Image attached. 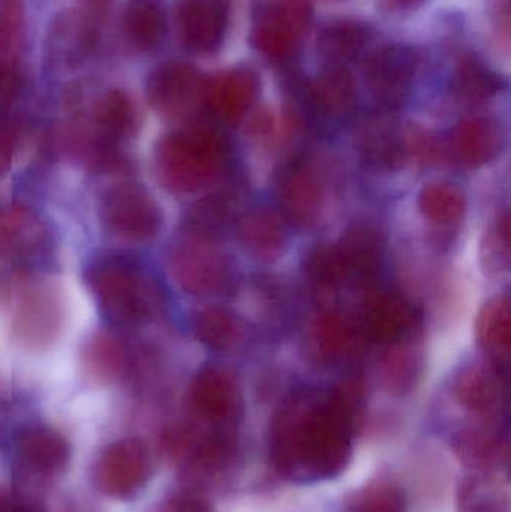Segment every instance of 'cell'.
<instances>
[{
  "mask_svg": "<svg viewBox=\"0 0 511 512\" xmlns=\"http://www.w3.org/2000/svg\"><path fill=\"white\" fill-rule=\"evenodd\" d=\"M99 219L105 230L126 242L155 239L162 228L161 207L155 198L132 182L114 183L99 195Z\"/></svg>",
  "mask_w": 511,
  "mask_h": 512,
  "instance_id": "obj_4",
  "label": "cell"
},
{
  "mask_svg": "<svg viewBox=\"0 0 511 512\" xmlns=\"http://www.w3.org/2000/svg\"><path fill=\"white\" fill-rule=\"evenodd\" d=\"M362 331L339 312H324L311 325L315 352L324 361H341L351 357L360 345Z\"/></svg>",
  "mask_w": 511,
  "mask_h": 512,
  "instance_id": "obj_20",
  "label": "cell"
},
{
  "mask_svg": "<svg viewBox=\"0 0 511 512\" xmlns=\"http://www.w3.org/2000/svg\"><path fill=\"white\" fill-rule=\"evenodd\" d=\"M227 146L218 132L189 128L159 141L153 155L155 176L171 194L185 195L209 185L221 173Z\"/></svg>",
  "mask_w": 511,
  "mask_h": 512,
  "instance_id": "obj_3",
  "label": "cell"
},
{
  "mask_svg": "<svg viewBox=\"0 0 511 512\" xmlns=\"http://www.w3.org/2000/svg\"><path fill=\"white\" fill-rule=\"evenodd\" d=\"M420 375V363L416 355L402 349L389 351L380 361V376L389 393L402 396L410 393Z\"/></svg>",
  "mask_w": 511,
  "mask_h": 512,
  "instance_id": "obj_32",
  "label": "cell"
},
{
  "mask_svg": "<svg viewBox=\"0 0 511 512\" xmlns=\"http://www.w3.org/2000/svg\"><path fill=\"white\" fill-rule=\"evenodd\" d=\"M459 453L465 457L467 462L488 468L489 463L494 462L500 456L501 444L489 433H467L459 442Z\"/></svg>",
  "mask_w": 511,
  "mask_h": 512,
  "instance_id": "obj_36",
  "label": "cell"
},
{
  "mask_svg": "<svg viewBox=\"0 0 511 512\" xmlns=\"http://www.w3.org/2000/svg\"><path fill=\"white\" fill-rule=\"evenodd\" d=\"M306 98L314 113L323 119H345L357 104L353 75L344 66H330L308 84Z\"/></svg>",
  "mask_w": 511,
  "mask_h": 512,
  "instance_id": "obj_14",
  "label": "cell"
},
{
  "mask_svg": "<svg viewBox=\"0 0 511 512\" xmlns=\"http://www.w3.org/2000/svg\"><path fill=\"white\" fill-rule=\"evenodd\" d=\"M231 197L227 192L197 201L186 213L183 228L192 239L213 242L227 230L231 218Z\"/></svg>",
  "mask_w": 511,
  "mask_h": 512,
  "instance_id": "obj_24",
  "label": "cell"
},
{
  "mask_svg": "<svg viewBox=\"0 0 511 512\" xmlns=\"http://www.w3.org/2000/svg\"><path fill=\"white\" fill-rule=\"evenodd\" d=\"M230 0H188L183 9V26L192 47L212 51L224 41Z\"/></svg>",
  "mask_w": 511,
  "mask_h": 512,
  "instance_id": "obj_18",
  "label": "cell"
},
{
  "mask_svg": "<svg viewBox=\"0 0 511 512\" xmlns=\"http://www.w3.org/2000/svg\"><path fill=\"white\" fill-rule=\"evenodd\" d=\"M306 273L309 279L321 286H335L347 277L336 246L321 245L306 256Z\"/></svg>",
  "mask_w": 511,
  "mask_h": 512,
  "instance_id": "obj_34",
  "label": "cell"
},
{
  "mask_svg": "<svg viewBox=\"0 0 511 512\" xmlns=\"http://www.w3.org/2000/svg\"><path fill=\"white\" fill-rule=\"evenodd\" d=\"M86 282L101 312L119 327L149 324L164 307L155 277L129 255L111 252L93 259Z\"/></svg>",
  "mask_w": 511,
  "mask_h": 512,
  "instance_id": "obj_2",
  "label": "cell"
},
{
  "mask_svg": "<svg viewBox=\"0 0 511 512\" xmlns=\"http://www.w3.org/2000/svg\"><path fill=\"white\" fill-rule=\"evenodd\" d=\"M422 322V312L413 301L396 292H380L366 304L362 333L372 342L401 345L416 336Z\"/></svg>",
  "mask_w": 511,
  "mask_h": 512,
  "instance_id": "obj_11",
  "label": "cell"
},
{
  "mask_svg": "<svg viewBox=\"0 0 511 512\" xmlns=\"http://www.w3.org/2000/svg\"><path fill=\"white\" fill-rule=\"evenodd\" d=\"M41 239L35 219L21 207L0 209V255H20L32 251Z\"/></svg>",
  "mask_w": 511,
  "mask_h": 512,
  "instance_id": "obj_30",
  "label": "cell"
},
{
  "mask_svg": "<svg viewBox=\"0 0 511 512\" xmlns=\"http://www.w3.org/2000/svg\"><path fill=\"white\" fill-rule=\"evenodd\" d=\"M501 78L477 57H465L452 78V92L464 102L488 101L501 90Z\"/></svg>",
  "mask_w": 511,
  "mask_h": 512,
  "instance_id": "obj_29",
  "label": "cell"
},
{
  "mask_svg": "<svg viewBox=\"0 0 511 512\" xmlns=\"http://www.w3.org/2000/svg\"><path fill=\"white\" fill-rule=\"evenodd\" d=\"M503 147L500 126L485 117H471L456 126L452 135V152L459 164L467 168L482 167L497 158Z\"/></svg>",
  "mask_w": 511,
  "mask_h": 512,
  "instance_id": "obj_17",
  "label": "cell"
},
{
  "mask_svg": "<svg viewBox=\"0 0 511 512\" xmlns=\"http://www.w3.org/2000/svg\"><path fill=\"white\" fill-rule=\"evenodd\" d=\"M17 451L23 465L39 474L60 471L69 459L68 442L48 427L24 430L18 438Z\"/></svg>",
  "mask_w": 511,
  "mask_h": 512,
  "instance_id": "obj_21",
  "label": "cell"
},
{
  "mask_svg": "<svg viewBox=\"0 0 511 512\" xmlns=\"http://www.w3.org/2000/svg\"><path fill=\"white\" fill-rule=\"evenodd\" d=\"M63 325V306L59 292L45 280H27L18 286L12 306V331L24 348H48Z\"/></svg>",
  "mask_w": 511,
  "mask_h": 512,
  "instance_id": "obj_5",
  "label": "cell"
},
{
  "mask_svg": "<svg viewBox=\"0 0 511 512\" xmlns=\"http://www.w3.org/2000/svg\"><path fill=\"white\" fill-rule=\"evenodd\" d=\"M354 144L362 161L374 170H399L410 158L405 132L383 114H371L360 122Z\"/></svg>",
  "mask_w": 511,
  "mask_h": 512,
  "instance_id": "obj_12",
  "label": "cell"
},
{
  "mask_svg": "<svg viewBox=\"0 0 511 512\" xmlns=\"http://www.w3.org/2000/svg\"><path fill=\"white\" fill-rule=\"evenodd\" d=\"M351 512H407L401 490L393 483L377 481L357 493Z\"/></svg>",
  "mask_w": 511,
  "mask_h": 512,
  "instance_id": "obj_33",
  "label": "cell"
},
{
  "mask_svg": "<svg viewBox=\"0 0 511 512\" xmlns=\"http://www.w3.org/2000/svg\"><path fill=\"white\" fill-rule=\"evenodd\" d=\"M258 80L249 69H233L219 75L206 92L210 110L222 122L237 123L254 104Z\"/></svg>",
  "mask_w": 511,
  "mask_h": 512,
  "instance_id": "obj_16",
  "label": "cell"
},
{
  "mask_svg": "<svg viewBox=\"0 0 511 512\" xmlns=\"http://www.w3.org/2000/svg\"><path fill=\"white\" fill-rule=\"evenodd\" d=\"M12 158H14V141L9 137L8 132L0 129V177L8 173Z\"/></svg>",
  "mask_w": 511,
  "mask_h": 512,
  "instance_id": "obj_38",
  "label": "cell"
},
{
  "mask_svg": "<svg viewBox=\"0 0 511 512\" xmlns=\"http://www.w3.org/2000/svg\"><path fill=\"white\" fill-rule=\"evenodd\" d=\"M152 469L149 448L140 439L108 445L96 465V484L105 495L126 498L143 487Z\"/></svg>",
  "mask_w": 511,
  "mask_h": 512,
  "instance_id": "obj_8",
  "label": "cell"
},
{
  "mask_svg": "<svg viewBox=\"0 0 511 512\" xmlns=\"http://www.w3.org/2000/svg\"><path fill=\"white\" fill-rule=\"evenodd\" d=\"M459 512H510L506 484L488 472L470 475L458 493Z\"/></svg>",
  "mask_w": 511,
  "mask_h": 512,
  "instance_id": "obj_26",
  "label": "cell"
},
{
  "mask_svg": "<svg viewBox=\"0 0 511 512\" xmlns=\"http://www.w3.org/2000/svg\"><path fill=\"white\" fill-rule=\"evenodd\" d=\"M87 366L102 378H119L128 370L131 355L125 343L111 334H98L86 346Z\"/></svg>",
  "mask_w": 511,
  "mask_h": 512,
  "instance_id": "obj_31",
  "label": "cell"
},
{
  "mask_svg": "<svg viewBox=\"0 0 511 512\" xmlns=\"http://www.w3.org/2000/svg\"><path fill=\"white\" fill-rule=\"evenodd\" d=\"M483 259L489 270H507L510 259V222L509 216H501L491 233L486 237Z\"/></svg>",
  "mask_w": 511,
  "mask_h": 512,
  "instance_id": "obj_35",
  "label": "cell"
},
{
  "mask_svg": "<svg viewBox=\"0 0 511 512\" xmlns=\"http://www.w3.org/2000/svg\"><path fill=\"white\" fill-rule=\"evenodd\" d=\"M236 239L246 254L263 262L278 259L287 243L281 219L267 209H252L239 216Z\"/></svg>",
  "mask_w": 511,
  "mask_h": 512,
  "instance_id": "obj_15",
  "label": "cell"
},
{
  "mask_svg": "<svg viewBox=\"0 0 511 512\" xmlns=\"http://www.w3.org/2000/svg\"><path fill=\"white\" fill-rule=\"evenodd\" d=\"M420 212L432 224L450 227L464 218L467 200L461 188L449 182H434L420 192Z\"/></svg>",
  "mask_w": 511,
  "mask_h": 512,
  "instance_id": "obj_28",
  "label": "cell"
},
{
  "mask_svg": "<svg viewBox=\"0 0 511 512\" xmlns=\"http://www.w3.org/2000/svg\"><path fill=\"white\" fill-rule=\"evenodd\" d=\"M170 267L186 294L210 297L233 288V265L212 242L189 237L171 252Z\"/></svg>",
  "mask_w": 511,
  "mask_h": 512,
  "instance_id": "obj_6",
  "label": "cell"
},
{
  "mask_svg": "<svg viewBox=\"0 0 511 512\" xmlns=\"http://www.w3.org/2000/svg\"><path fill=\"white\" fill-rule=\"evenodd\" d=\"M192 330L198 342L212 351H230L242 339L239 319L222 307L201 309L192 321Z\"/></svg>",
  "mask_w": 511,
  "mask_h": 512,
  "instance_id": "obj_27",
  "label": "cell"
},
{
  "mask_svg": "<svg viewBox=\"0 0 511 512\" xmlns=\"http://www.w3.org/2000/svg\"><path fill=\"white\" fill-rule=\"evenodd\" d=\"M339 256L348 276L369 280L380 270L384 255V242L377 228L357 224L342 237L338 246Z\"/></svg>",
  "mask_w": 511,
  "mask_h": 512,
  "instance_id": "obj_19",
  "label": "cell"
},
{
  "mask_svg": "<svg viewBox=\"0 0 511 512\" xmlns=\"http://www.w3.org/2000/svg\"><path fill=\"white\" fill-rule=\"evenodd\" d=\"M158 512H213L210 505L192 495H179L164 502Z\"/></svg>",
  "mask_w": 511,
  "mask_h": 512,
  "instance_id": "obj_37",
  "label": "cell"
},
{
  "mask_svg": "<svg viewBox=\"0 0 511 512\" xmlns=\"http://www.w3.org/2000/svg\"><path fill=\"white\" fill-rule=\"evenodd\" d=\"M363 385L351 378L323 399L297 396L273 420L270 454L288 477L333 478L353 453Z\"/></svg>",
  "mask_w": 511,
  "mask_h": 512,
  "instance_id": "obj_1",
  "label": "cell"
},
{
  "mask_svg": "<svg viewBox=\"0 0 511 512\" xmlns=\"http://www.w3.org/2000/svg\"><path fill=\"white\" fill-rule=\"evenodd\" d=\"M276 195L282 215L293 227L311 228L323 210V186L305 159L285 165L276 180Z\"/></svg>",
  "mask_w": 511,
  "mask_h": 512,
  "instance_id": "obj_10",
  "label": "cell"
},
{
  "mask_svg": "<svg viewBox=\"0 0 511 512\" xmlns=\"http://www.w3.org/2000/svg\"><path fill=\"white\" fill-rule=\"evenodd\" d=\"M477 337L482 348L497 361L506 364L511 346V310L506 295L486 303L477 321Z\"/></svg>",
  "mask_w": 511,
  "mask_h": 512,
  "instance_id": "obj_23",
  "label": "cell"
},
{
  "mask_svg": "<svg viewBox=\"0 0 511 512\" xmlns=\"http://www.w3.org/2000/svg\"><path fill=\"white\" fill-rule=\"evenodd\" d=\"M371 39L369 29L356 21H338L324 27L318 38L321 56L332 66H342L359 57Z\"/></svg>",
  "mask_w": 511,
  "mask_h": 512,
  "instance_id": "obj_25",
  "label": "cell"
},
{
  "mask_svg": "<svg viewBox=\"0 0 511 512\" xmlns=\"http://www.w3.org/2000/svg\"><path fill=\"white\" fill-rule=\"evenodd\" d=\"M189 397L197 414L210 423H227L240 405L239 388L233 376L216 366L203 367L195 375Z\"/></svg>",
  "mask_w": 511,
  "mask_h": 512,
  "instance_id": "obj_13",
  "label": "cell"
},
{
  "mask_svg": "<svg viewBox=\"0 0 511 512\" xmlns=\"http://www.w3.org/2000/svg\"><path fill=\"white\" fill-rule=\"evenodd\" d=\"M416 66V54L404 45L375 51L365 65L366 84L375 101L387 110L402 107L410 96Z\"/></svg>",
  "mask_w": 511,
  "mask_h": 512,
  "instance_id": "obj_9",
  "label": "cell"
},
{
  "mask_svg": "<svg viewBox=\"0 0 511 512\" xmlns=\"http://www.w3.org/2000/svg\"><path fill=\"white\" fill-rule=\"evenodd\" d=\"M456 396L474 414L494 415L503 399L501 373L482 366L467 367L456 381Z\"/></svg>",
  "mask_w": 511,
  "mask_h": 512,
  "instance_id": "obj_22",
  "label": "cell"
},
{
  "mask_svg": "<svg viewBox=\"0 0 511 512\" xmlns=\"http://www.w3.org/2000/svg\"><path fill=\"white\" fill-rule=\"evenodd\" d=\"M311 0H258L255 47L273 62L290 59L311 20Z\"/></svg>",
  "mask_w": 511,
  "mask_h": 512,
  "instance_id": "obj_7",
  "label": "cell"
}]
</instances>
